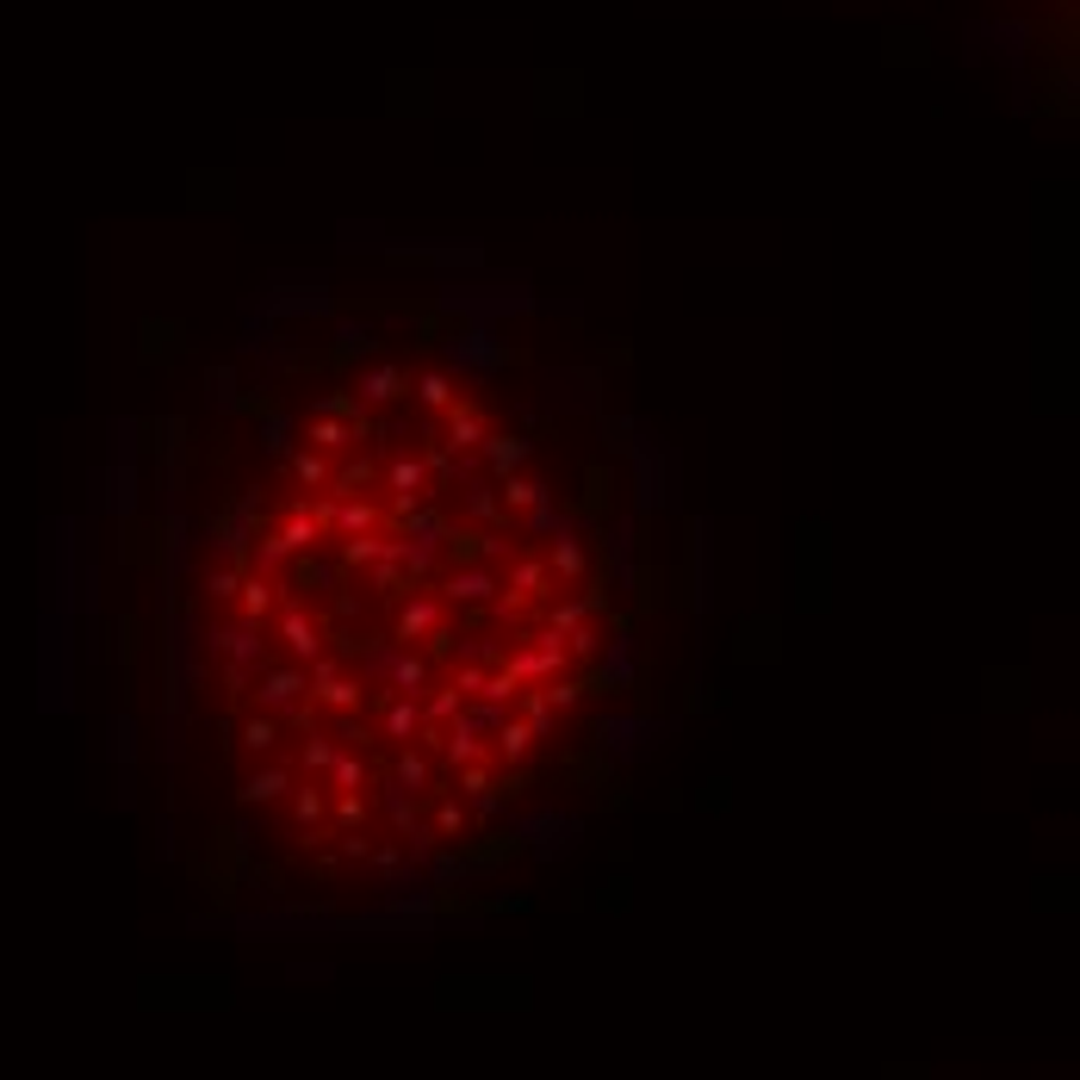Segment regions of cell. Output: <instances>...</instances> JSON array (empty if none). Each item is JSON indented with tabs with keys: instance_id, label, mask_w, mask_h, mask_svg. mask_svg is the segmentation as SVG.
Listing matches in <instances>:
<instances>
[{
	"instance_id": "cell-18",
	"label": "cell",
	"mask_w": 1080,
	"mask_h": 1080,
	"mask_svg": "<svg viewBox=\"0 0 1080 1080\" xmlns=\"http://www.w3.org/2000/svg\"><path fill=\"white\" fill-rule=\"evenodd\" d=\"M324 521H336V528H342V540H348V535H367L379 516H373V503H342V509H324Z\"/></svg>"
},
{
	"instance_id": "cell-10",
	"label": "cell",
	"mask_w": 1080,
	"mask_h": 1080,
	"mask_svg": "<svg viewBox=\"0 0 1080 1080\" xmlns=\"http://www.w3.org/2000/svg\"><path fill=\"white\" fill-rule=\"evenodd\" d=\"M280 634H286V646H292L298 658H317V646H324V634H317V621H310L305 609H286Z\"/></svg>"
},
{
	"instance_id": "cell-29",
	"label": "cell",
	"mask_w": 1080,
	"mask_h": 1080,
	"mask_svg": "<svg viewBox=\"0 0 1080 1080\" xmlns=\"http://www.w3.org/2000/svg\"><path fill=\"white\" fill-rule=\"evenodd\" d=\"M391 683H398V690H416V683H423V658H398V665H391Z\"/></svg>"
},
{
	"instance_id": "cell-8",
	"label": "cell",
	"mask_w": 1080,
	"mask_h": 1080,
	"mask_svg": "<svg viewBox=\"0 0 1080 1080\" xmlns=\"http://www.w3.org/2000/svg\"><path fill=\"white\" fill-rule=\"evenodd\" d=\"M423 479H429V472L416 460H391L386 466V484H391V497H398V509H404V516L416 509V497H423Z\"/></svg>"
},
{
	"instance_id": "cell-23",
	"label": "cell",
	"mask_w": 1080,
	"mask_h": 1080,
	"mask_svg": "<svg viewBox=\"0 0 1080 1080\" xmlns=\"http://www.w3.org/2000/svg\"><path fill=\"white\" fill-rule=\"evenodd\" d=\"M497 746H503V758H521L528 746H535V727H528V720H503Z\"/></svg>"
},
{
	"instance_id": "cell-22",
	"label": "cell",
	"mask_w": 1080,
	"mask_h": 1080,
	"mask_svg": "<svg viewBox=\"0 0 1080 1080\" xmlns=\"http://www.w3.org/2000/svg\"><path fill=\"white\" fill-rule=\"evenodd\" d=\"M342 560L348 565H373V560H386V547H379L373 535H348L342 540Z\"/></svg>"
},
{
	"instance_id": "cell-4",
	"label": "cell",
	"mask_w": 1080,
	"mask_h": 1080,
	"mask_svg": "<svg viewBox=\"0 0 1080 1080\" xmlns=\"http://www.w3.org/2000/svg\"><path fill=\"white\" fill-rule=\"evenodd\" d=\"M454 361H460V367H472V373H497L503 361H509V348L491 342L484 329H466V336H454Z\"/></svg>"
},
{
	"instance_id": "cell-27",
	"label": "cell",
	"mask_w": 1080,
	"mask_h": 1080,
	"mask_svg": "<svg viewBox=\"0 0 1080 1080\" xmlns=\"http://www.w3.org/2000/svg\"><path fill=\"white\" fill-rule=\"evenodd\" d=\"M416 720H423V714L410 708V702H391V714H386V733H391V739H404V733H416Z\"/></svg>"
},
{
	"instance_id": "cell-26",
	"label": "cell",
	"mask_w": 1080,
	"mask_h": 1080,
	"mask_svg": "<svg viewBox=\"0 0 1080 1080\" xmlns=\"http://www.w3.org/2000/svg\"><path fill=\"white\" fill-rule=\"evenodd\" d=\"M292 479H298V484H329V460H317V454L305 447V454L292 460Z\"/></svg>"
},
{
	"instance_id": "cell-1",
	"label": "cell",
	"mask_w": 1080,
	"mask_h": 1080,
	"mask_svg": "<svg viewBox=\"0 0 1080 1080\" xmlns=\"http://www.w3.org/2000/svg\"><path fill=\"white\" fill-rule=\"evenodd\" d=\"M627 454H634V491H639V509H658V503H665V454H658V442H634Z\"/></svg>"
},
{
	"instance_id": "cell-15",
	"label": "cell",
	"mask_w": 1080,
	"mask_h": 1080,
	"mask_svg": "<svg viewBox=\"0 0 1080 1080\" xmlns=\"http://www.w3.org/2000/svg\"><path fill=\"white\" fill-rule=\"evenodd\" d=\"M547 572H553V578H578V572H584V540H572V535L560 528L553 553H547Z\"/></svg>"
},
{
	"instance_id": "cell-17",
	"label": "cell",
	"mask_w": 1080,
	"mask_h": 1080,
	"mask_svg": "<svg viewBox=\"0 0 1080 1080\" xmlns=\"http://www.w3.org/2000/svg\"><path fill=\"white\" fill-rule=\"evenodd\" d=\"M497 503L503 509H535V503H547V484H535V479H503V491H497Z\"/></svg>"
},
{
	"instance_id": "cell-5",
	"label": "cell",
	"mask_w": 1080,
	"mask_h": 1080,
	"mask_svg": "<svg viewBox=\"0 0 1080 1080\" xmlns=\"http://www.w3.org/2000/svg\"><path fill=\"white\" fill-rule=\"evenodd\" d=\"M404 391H410V373L391 367V361L361 373V398H367V404H391V398H404Z\"/></svg>"
},
{
	"instance_id": "cell-14",
	"label": "cell",
	"mask_w": 1080,
	"mask_h": 1080,
	"mask_svg": "<svg viewBox=\"0 0 1080 1080\" xmlns=\"http://www.w3.org/2000/svg\"><path fill=\"white\" fill-rule=\"evenodd\" d=\"M236 590H243V621H261L273 609V578H268V572H249Z\"/></svg>"
},
{
	"instance_id": "cell-12",
	"label": "cell",
	"mask_w": 1080,
	"mask_h": 1080,
	"mask_svg": "<svg viewBox=\"0 0 1080 1080\" xmlns=\"http://www.w3.org/2000/svg\"><path fill=\"white\" fill-rule=\"evenodd\" d=\"M212 653H231L243 671L249 665H261V639L249 634V627H224V634H212Z\"/></svg>"
},
{
	"instance_id": "cell-21",
	"label": "cell",
	"mask_w": 1080,
	"mask_h": 1080,
	"mask_svg": "<svg viewBox=\"0 0 1080 1080\" xmlns=\"http://www.w3.org/2000/svg\"><path fill=\"white\" fill-rule=\"evenodd\" d=\"M280 789H286V771H255L249 783H243V801H273Z\"/></svg>"
},
{
	"instance_id": "cell-13",
	"label": "cell",
	"mask_w": 1080,
	"mask_h": 1080,
	"mask_svg": "<svg viewBox=\"0 0 1080 1080\" xmlns=\"http://www.w3.org/2000/svg\"><path fill=\"white\" fill-rule=\"evenodd\" d=\"M447 435H454V447H479L484 442V416L454 398V404H447Z\"/></svg>"
},
{
	"instance_id": "cell-2",
	"label": "cell",
	"mask_w": 1080,
	"mask_h": 1080,
	"mask_svg": "<svg viewBox=\"0 0 1080 1080\" xmlns=\"http://www.w3.org/2000/svg\"><path fill=\"white\" fill-rule=\"evenodd\" d=\"M317 528H324V521L310 516V509H292V516H286V521H280V535H273V540H268V547H261V565H273V560H286V553H305L310 540H317Z\"/></svg>"
},
{
	"instance_id": "cell-7",
	"label": "cell",
	"mask_w": 1080,
	"mask_h": 1080,
	"mask_svg": "<svg viewBox=\"0 0 1080 1080\" xmlns=\"http://www.w3.org/2000/svg\"><path fill=\"white\" fill-rule=\"evenodd\" d=\"M479 447H484V460H491L497 479H516V466L528 460V442H521V435H484Z\"/></svg>"
},
{
	"instance_id": "cell-6",
	"label": "cell",
	"mask_w": 1080,
	"mask_h": 1080,
	"mask_svg": "<svg viewBox=\"0 0 1080 1080\" xmlns=\"http://www.w3.org/2000/svg\"><path fill=\"white\" fill-rule=\"evenodd\" d=\"M491 590H497V572H491V565H460V572L447 578V597L454 602H484Z\"/></svg>"
},
{
	"instance_id": "cell-3",
	"label": "cell",
	"mask_w": 1080,
	"mask_h": 1080,
	"mask_svg": "<svg viewBox=\"0 0 1080 1080\" xmlns=\"http://www.w3.org/2000/svg\"><path fill=\"white\" fill-rule=\"evenodd\" d=\"M442 547L454 553V565H484L503 553V540L484 535V528H442Z\"/></svg>"
},
{
	"instance_id": "cell-20",
	"label": "cell",
	"mask_w": 1080,
	"mask_h": 1080,
	"mask_svg": "<svg viewBox=\"0 0 1080 1080\" xmlns=\"http://www.w3.org/2000/svg\"><path fill=\"white\" fill-rule=\"evenodd\" d=\"M547 578H553V572H547V565H535V560H528V565H516V597H509V602H528V597H540V590H547Z\"/></svg>"
},
{
	"instance_id": "cell-31",
	"label": "cell",
	"mask_w": 1080,
	"mask_h": 1080,
	"mask_svg": "<svg viewBox=\"0 0 1080 1080\" xmlns=\"http://www.w3.org/2000/svg\"><path fill=\"white\" fill-rule=\"evenodd\" d=\"M305 764H310V771L336 764V746H329V739H310V746H305Z\"/></svg>"
},
{
	"instance_id": "cell-11",
	"label": "cell",
	"mask_w": 1080,
	"mask_h": 1080,
	"mask_svg": "<svg viewBox=\"0 0 1080 1080\" xmlns=\"http://www.w3.org/2000/svg\"><path fill=\"white\" fill-rule=\"evenodd\" d=\"M435 627H442V609H435L429 597H416V602H404V609H398V639L435 634Z\"/></svg>"
},
{
	"instance_id": "cell-28",
	"label": "cell",
	"mask_w": 1080,
	"mask_h": 1080,
	"mask_svg": "<svg viewBox=\"0 0 1080 1080\" xmlns=\"http://www.w3.org/2000/svg\"><path fill=\"white\" fill-rule=\"evenodd\" d=\"M273 739H280V727H273V720H249V727H243V746H249V752H268Z\"/></svg>"
},
{
	"instance_id": "cell-24",
	"label": "cell",
	"mask_w": 1080,
	"mask_h": 1080,
	"mask_svg": "<svg viewBox=\"0 0 1080 1080\" xmlns=\"http://www.w3.org/2000/svg\"><path fill=\"white\" fill-rule=\"evenodd\" d=\"M236 584H243V565H212L206 572V597L224 602V597H236Z\"/></svg>"
},
{
	"instance_id": "cell-19",
	"label": "cell",
	"mask_w": 1080,
	"mask_h": 1080,
	"mask_svg": "<svg viewBox=\"0 0 1080 1080\" xmlns=\"http://www.w3.org/2000/svg\"><path fill=\"white\" fill-rule=\"evenodd\" d=\"M416 398H423L429 410H447V404H454V386H447V373H423V379H416Z\"/></svg>"
},
{
	"instance_id": "cell-25",
	"label": "cell",
	"mask_w": 1080,
	"mask_h": 1080,
	"mask_svg": "<svg viewBox=\"0 0 1080 1080\" xmlns=\"http://www.w3.org/2000/svg\"><path fill=\"white\" fill-rule=\"evenodd\" d=\"M317 695H324L329 708H354V702H361V683H348V677H329L324 671V690H317Z\"/></svg>"
},
{
	"instance_id": "cell-9",
	"label": "cell",
	"mask_w": 1080,
	"mask_h": 1080,
	"mask_svg": "<svg viewBox=\"0 0 1080 1080\" xmlns=\"http://www.w3.org/2000/svg\"><path fill=\"white\" fill-rule=\"evenodd\" d=\"M609 497H615V472H609V466H584L578 516H609Z\"/></svg>"
},
{
	"instance_id": "cell-16",
	"label": "cell",
	"mask_w": 1080,
	"mask_h": 1080,
	"mask_svg": "<svg viewBox=\"0 0 1080 1080\" xmlns=\"http://www.w3.org/2000/svg\"><path fill=\"white\" fill-rule=\"evenodd\" d=\"M298 690H305V671H261V702L268 708H286Z\"/></svg>"
},
{
	"instance_id": "cell-30",
	"label": "cell",
	"mask_w": 1080,
	"mask_h": 1080,
	"mask_svg": "<svg viewBox=\"0 0 1080 1080\" xmlns=\"http://www.w3.org/2000/svg\"><path fill=\"white\" fill-rule=\"evenodd\" d=\"M602 435H609V447H621V454L634 447V423H627V416H609V423H602Z\"/></svg>"
}]
</instances>
